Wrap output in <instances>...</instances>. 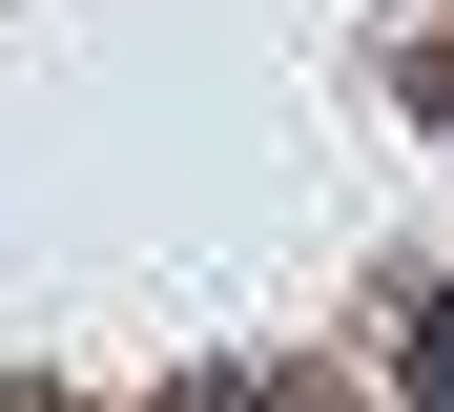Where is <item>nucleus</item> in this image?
Segmentation results:
<instances>
[{
    "label": "nucleus",
    "instance_id": "nucleus-3",
    "mask_svg": "<svg viewBox=\"0 0 454 412\" xmlns=\"http://www.w3.org/2000/svg\"><path fill=\"white\" fill-rule=\"evenodd\" d=\"M0 412H62V392H0Z\"/></svg>",
    "mask_w": 454,
    "mask_h": 412
},
{
    "label": "nucleus",
    "instance_id": "nucleus-1",
    "mask_svg": "<svg viewBox=\"0 0 454 412\" xmlns=\"http://www.w3.org/2000/svg\"><path fill=\"white\" fill-rule=\"evenodd\" d=\"M413 412H454V309H434V371H413Z\"/></svg>",
    "mask_w": 454,
    "mask_h": 412
},
{
    "label": "nucleus",
    "instance_id": "nucleus-2",
    "mask_svg": "<svg viewBox=\"0 0 454 412\" xmlns=\"http://www.w3.org/2000/svg\"><path fill=\"white\" fill-rule=\"evenodd\" d=\"M207 412H310V392H207Z\"/></svg>",
    "mask_w": 454,
    "mask_h": 412
}]
</instances>
